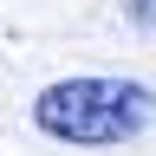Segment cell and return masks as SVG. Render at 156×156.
Returning <instances> with one entry per match:
<instances>
[{
	"mask_svg": "<svg viewBox=\"0 0 156 156\" xmlns=\"http://www.w3.org/2000/svg\"><path fill=\"white\" fill-rule=\"evenodd\" d=\"M33 130L72 150H117L136 143L156 124V91L143 78H111V72H78V78H52L33 91Z\"/></svg>",
	"mask_w": 156,
	"mask_h": 156,
	"instance_id": "6da1fadb",
	"label": "cell"
},
{
	"mask_svg": "<svg viewBox=\"0 0 156 156\" xmlns=\"http://www.w3.org/2000/svg\"><path fill=\"white\" fill-rule=\"evenodd\" d=\"M124 20L143 26V33H156V0H124Z\"/></svg>",
	"mask_w": 156,
	"mask_h": 156,
	"instance_id": "7a4b0ae2",
	"label": "cell"
}]
</instances>
